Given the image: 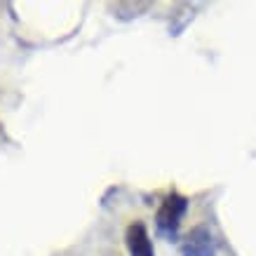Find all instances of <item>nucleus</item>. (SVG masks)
Here are the masks:
<instances>
[{
    "label": "nucleus",
    "instance_id": "f257e3e1",
    "mask_svg": "<svg viewBox=\"0 0 256 256\" xmlns=\"http://www.w3.org/2000/svg\"><path fill=\"white\" fill-rule=\"evenodd\" d=\"M188 212V198L186 195L172 190L162 198L160 207L156 212V228L158 233L162 235L164 240H178V230H181V224H184V216Z\"/></svg>",
    "mask_w": 256,
    "mask_h": 256
},
{
    "label": "nucleus",
    "instance_id": "f03ea898",
    "mask_svg": "<svg viewBox=\"0 0 256 256\" xmlns=\"http://www.w3.org/2000/svg\"><path fill=\"white\" fill-rule=\"evenodd\" d=\"M218 242L210 226H195L181 240V256H216Z\"/></svg>",
    "mask_w": 256,
    "mask_h": 256
},
{
    "label": "nucleus",
    "instance_id": "7ed1b4c3",
    "mask_svg": "<svg viewBox=\"0 0 256 256\" xmlns=\"http://www.w3.org/2000/svg\"><path fill=\"white\" fill-rule=\"evenodd\" d=\"M124 247L130 256H156V247L144 221H132L124 230Z\"/></svg>",
    "mask_w": 256,
    "mask_h": 256
}]
</instances>
